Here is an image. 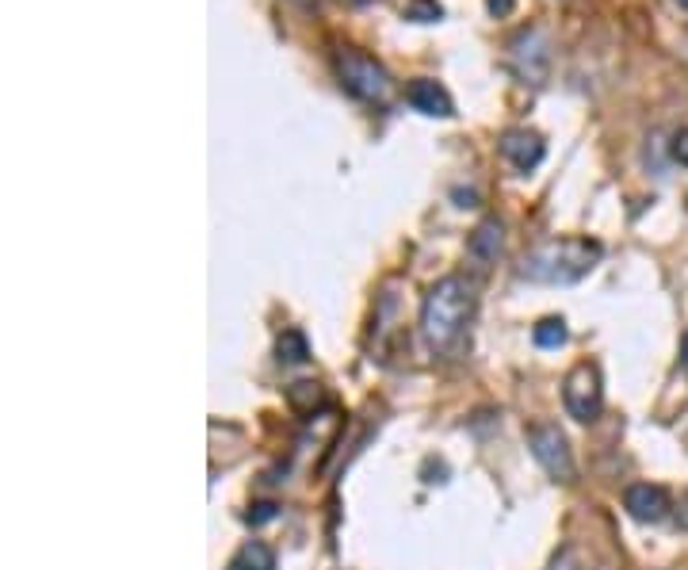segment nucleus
Segmentation results:
<instances>
[{
	"instance_id": "20e7f679",
	"label": "nucleus",
	"mask_w": 688,
	"mask_h": 570,
	"mask_svg": "<svg viewBox=\"0 0 688 570\" xmlns=\"http://www.w3.org/2000/svg\"><path fill=\"white\" fill-rule=\"evenodd\" d=\"M601 375H597V368L593 364H578L574 372L566 375V387H562V406H566V414L574 417V421H581V425H589V421H597L601 417Z\"/></svg>"
},
{
	"instance_id": "a211bd4d",
	"label": "nucleus",
	"mask_w": 688,
	"mask_h": 570,
	"mask_svg": "<svg viewBox=\"0 0 688 570\" xmlns=\"http://www.w3.org/2000/svg\"><path fill=\"white\" fill-rule=\"evenodd\" d=\"M486 4H490L494 16H509L513 12V0H486Z\"/></svg>"
},
{
	"instance_id": "9b49d317",
	"label": "nucleus",
	"mask_w": 688,
	"mask_h": 570,
	"mask_svg": "<svg viewBox=\"0 0 688 570\" xmlns=\"http://www.w3.org/2000/svg\"><path fill=\"white\" fill-rule=\"evenodd\" d=\"M230 570H276V555H272L268 544L249 540V544L230 559Z\"/></svg>"
},
{
	"instance_id": "6ab92c4d",
	"label": "nucleus",
	"mask_w": 688,
	"mask_h": 570,
	"mask_svg": "<svg viewBox=\"0 0 688 570\" xmlns=\"http://www.w3.org/2000/svg\"><path fill=\"white\" fill-rule=\"evenodd\" d=\"M681 364L688 368V333H685V341H681Z\"/></svg>"
},
{
	"instance_id": "2eb2a0df",
	"label": "nucleus",
	"mask_w": 688,
	"mask_h": 570,
	"mask_svg": "<svg viewBox=\"0 0 688 570\" xmlns=\"http://www.w3.org/2000/svg\"><path fill=\"white\" fill-rule=\"evenodd\" d=\"M669 150H673V161L688 169V127H685V131L673 134V146H669Z\"/></svg>"
},
{
	"instance_id": "f8f14e48",
	"label": "nucleus",
	"mask_w": 688,
	"mask_h": 570,
	"mask_svg": "<svg viewBox=\"0 0 688 570\" xmlns=\"http://www.w3.org/2000/svg\"><path fill=\"white\" fill-rule=\"evenodd\" d=\"M276 356H280V364H306L310 360V345H306V337L299 329H283L280 341H276Z\"/></svg>"
},
{
	"instance_id": "7ed1b4c3",
	"label": "nucleus",
	"mask_w": 688,
	"mask_h": 570,
	"mask_svg": "<svg viewBox=\"0 0 688 570\" xmlns=\"http://www.w3.org/2000/svg\"><path fill=\"white\" fill-rule=\"evenodd\" d=\"M337 69H341V85L352 96H360V100H387L390 77L375 58H367L360 50H341L337 54Z\"/></svg>"
},
{
	"instance_id": "f03ea898",
	"label": "nucleus",
	"mask_w": 688,
	"mask_h": 570,
	"mask_svg": "<svg viewBox=\"0 0 688 570\" xmlns=\"http://www.w3.org/2000/svg\"><path fill=\"white\" fill-rule=\"evenodd\" d=\"M601 261V245L589 238H555V242L536 245L524 264H520V280L547 287H566L585 280Z\"/></svg>"
},
{
	"instance_id": "412c9836",
	"label": "nucleus",
	"mask_w": 688,
	"mask_h": 570,
	"mask_svg": "<svg viewBox=\"0 0 688 570\" xmlns=\"http://www.w3.org/2000/svg\"><path fill=\"white\" fill-rule=\"evenodd\" d=\"M677 4H681V8H688V0H677Z\"/></svg>"
},
{
	"instance_id": "dca6fc26",
	"label": "nucleus",
	"mask_w": 688,
	"mask_h": 570,
	"mask_svg": "<svg viewBox=\"0 0 688 570\" xmlns=\"http://www.w3.org/2000/svg\"><path fill=\"white\" fill-rule=\"evenodd\" d=\"M272 517H276V505L260 502V505H253V513H249V525H264V521H272Z\"/></svg>"
},
{
	"instance_id": "4468645a",
	"label": "nucleus",
	"mask_w": 688,
	"mask_h": 570,
	"mask_svg": "<svg viewBox=\"0 0 688 570\" xmlns=\"http://www.w3.org/2000/svg\"><path fill=\"white\" fill-rule=\"evenodd\" d=\"M406 16L409 20H417V23H432V20H440V16H444V8H440L436 0H409Z\"/></svg>"
},
{
	"instance_id": "aec40b11",
	"label": "nucleus",
	"mask_w": 688,
	"mask_h": 570,
	"mask_svg": "<svg viewBox=\"0 0 688 570\" xmlns=\"http://www.w3.org/2000/svg\"><path fill=\"white\" fill-rule=\"evenodd\" d=\"M348 4H367V0H348Z\"/></svg>"
},
{
	"instance_id": "6e6552de",
	"label": "nucleus",
	"mask_w": 688,
	"mask_h": 570,
	"mask_svg": "<svg viewBox=\"0 0 688 570\" xmlns=\"http://www.w3.org/2000/svg\"><path fill=\"white\" fill-rule=\"evenodd\" d=\"M501 157L513 165L516 173H532L543 161V138L532 131H509L501 138Z\"/></svg>"
},
{
	"instance_id": "0eeeda50",
	"label": "nucleus",
	"mask_w": 688,
	"mask_h": 570,
	"mask_svg": "<svg viewBox=\"0 0 688 570\" xmlns=\"http://www.w3.org/2000/svg\"><path fill=\"white\" fill-rule=\"evenodd\" d=\"M624 509L635 517V521H643V525H658V521L669 513V494L662 486L635 483V486H627Z\"/></svg>"
},
{
	"instance_id": "1a4fd4ad",
	"label": "nucleus",
	"mask_w": 688,
	"mask_h": 570,
	"mask_svg": "<svg viewBox=\"0 0 688 570\" xmlns=\"http://www.w3.org/2000/svg\"><path fill=\"white\" fill-rule=\"evenodd\" d=\"M406 100L417 111L436 115V119H448V115H455V104H452V96H448V88L436 85V81H429V77L413 81V85L406 88Z\"/></svg>"
},
{
	"instance_id": "f3484780",
	"label": "nucleus",
	"mask_w": 688,
	"mask_h": 570,
	"mask_svg": "<svg viewBox=\"0 0 688 570\" xmlns=\"http://www.w3.org/2000/svg\"><path fill=\"white\" fill-rule=\"evenodd\" d=\"M547 570H578V559H574V551L566 548V551H559L555 559H551V567Z\"/></svg>"
},
{
	"instance_id": "423d86ee",
	"label": "nucleus",
	"mask_w": 688,
	"mask_h": 570,
	"mask_svg": "<svg viewBox=\"0 0 688 570\" xmlns=\"http://www.w3.org/2000/svg\"><path fill=\"white\" fill-rule=\"evenodd\" d=\"M547 66H551V43L539 27H528L513 39V69L528 81V85H539L547 77Z\"/></svg>"
},
{
	"instance_id": "39448f33",
	"label": "nucleus",
	"mask_w": 688,
	"mask_h": 570,
	"mask_svg": "<svg viewBox=\"0 0 688 570\" xmlns=\"http://www.w3.org/2000/svg\"><path fill=\"white\" fill-rule=\"evenodd\" d=\"M528 448H532V456H536L539 467L551 479H559V483L574 479V456H570V444H566L559 425H536V429H528Z\"/></svg>"
},
{
	"instance_id": "f257e3e1",
	"label": "nucleus",
	"mask_w": 688,
	"mask_h": 570,
	"mask_svg": "<svg viewBox=\"0 0 688 570\" xmlns=\"http://www.w3.org/2000/svg\"><path fill=\"white\" fill-rule=\"evenodd\" d=\"M474 314V287L463 276H444L440 284L425 295L421 307V337L436 356L455 349V341L463 337V329Z\"/></svg>"
},
{
	"instance_id": "9d476101",
	"label": "nucleus",
	"mask_w": 688,
	"mask_h": 570,
	"mask_svg": "<svg viewBox=\"0 0 688 570\" xmlns=\"http://www.w3.org/2000/svg\"><path fill=\"white\" fill-rule=\"evenodd\" d=\"M501 245H505V226L497 219H486L478 230L471 234V257L474 261H482V264H490V261H497V253H501Z\"/></svg>"
},
{
	"instance_id": "ddd939ff",
	"label": "nucleus",
	"mask_w": 688,
	"mask_h": 570,
	"mask_svg": "<svg viewBox=\"0 0 688 570\" xmlns=\"http://www.w3.org/2000/svg\"><path fill=\"white\" fill-rule=\"evenodd\" d=\"M566 337H570V329H566L562 318H543V322L532 329V341H536L539 349H562Z\"/></svg>"
}]
</instances>
